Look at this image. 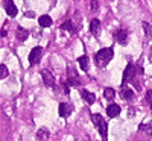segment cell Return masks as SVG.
Listing matches in <instances>:
<instances>
[{"instance_id": "cell-1", "label": "cell", "mask_w": 152, "mask_h": 141, "mask_svg": "<svg viewBox=\"0 0 152 141\" xmlns=\"http://www.w3.org/2000/svg\"><path fill=\"white\" fill-rule=\"evenodd\" d=\"M113 56H114V50H113V47H105V49H100L99 52L94 55L96 65H97V67H100V68L107 67L108 64H110V61L113 59Z\"/></svg>"}, {"instance_id": "cell-2", "label": "cell", "mask_w": 152, "mask_h": 141, "mask_svg": "<svg viewBox=\"0 0 152 141\" xmlns=\"http://www.w3.org/2000/svg\"><path fill=\"white\" fill-rule=\"evenodd\" d=\"M91 121L102 137V141H108V123L105 121V118L100 114H91Z\"/></svg>"}, {"instance_id": "cell-3", "label": "cell", "mask_w": 152, "mask_h": 141, "mask_svg": "<svg viewBox=\"0 0 152 141\" xmlns=\"http://www.w3.org/2000/svg\"><path fill=\"white\" fill-rule=\"evenodd\" d=\"M137 74V68L134 67V64H128L123 71V84H128L129 81H132Z\"/></svg>"}, {"instance_id": "cell-4", "label": "cell", "mask_w": 152, "mask_h": 141, "mask_svg": "<svg viewBox=\"0 0 152 141\" xmlns=\"http://www.w3.org/2000/svg\"><path fill=\"white\" fill-rule=\"evenodd\" d=\"M72 112H73V106L70 103H59V106H58L59 117L67 118V117H70V115H72Z\"/></svg>"}, {"instance_id": "cell-5", "label": "cell", "mask_w": 152, "mask_h": 141, "mask_svg": "<svg viewBox=\"0 0 152 141\" xmlns=\"http://www.w3.org/2000/svg\"><path fill=\"white\" fill-rule=\"evenodd\" d=\"M41 55H43V49L41 47H34L29 53V64L31 65H35V64L40 61Z\"/></svg>"}, {"instance_id": "cell-6", "label": "cell", "mask_w": 152, "mask_h": 141, "mask_svg": "<svg viewBox=\"0 0 152 141\" xmlns=\"http://www.w3.org/2000/svg\"><path fill=\"white\" fill-rule=\"evenodd\" d=\"M3 6H5V11H6V14L9 17H15L18 14L17 6H15V3L12 2V0H3Z\"/></svg>"}, {"instance_id": "cell-7", "label": "cell", "mask_w": 152, "mask_h": 141, "mask_svg": "<svg viewBox=\"0 0 152 141\" xmlns=\"http://www.w3.org/2000/svg\"><path fill=\"white\" fill-rule=\"evenodd\" d=\"M41 76H43V81H44V85L46 86L52 88L55 85V78H53V74L50 73L49 70H43L41 71Z\"/></svg>"}, {"instance_id": "cell-8", "label": "cell", "mask_w": 152, "mask_h": 141, "mask_svg": "<svg viewBox=\"0 0 152 141\" xmlns=\"http://www.w3.org/2000/svg\"><path fill=\"white\" fill-rule=\"evenodd\" d=\"M120 94H122V99L123 100H132L134 99V91H132V89L128 86V85H126V84H123L122 85V88H120Z\"/></svg>"}, {"instance_id": "cell-9", "label": "cell", "mask_w": 152, "mask_h": 141, "mask_svg": "<svg viewBox=\"0 0 152 141\" xmlns=\"http://www.w3.org/2000/svg\"><path fill=\"white\" fill-rule=\"evenodd\" d=\"M116 41L119 44H122V46L128 44V32H126L125 29H119L116 32Z\"/></svg>"}, {"instance_id": "cell-10", "label": "cell", "mask_w": 152, "mask_h": 141, "mask_svg": "<svg viewBox=\"0 0 152 141\" xmlns=\"http://www.w3.org/2000/svg\"><path fill=\"white\" fill-rule=\"evenodd\" d=\"M120 106L119 105H116V103H110L108 106H107V114H108V117H117V115L120 114Z\"/></svg>"}, {"instance_id": "cell-11", "label": "cell", "mask_w": 152, "mask_h": 141, "mask_svg": "<svg viewBox=\"0 0 152 141\" xmlns=\"http://www.w3.org/2000/svg\"><path fill=\"white\" fill-rule=\"evenodd\" d=\"M81 96H82L84 102H85V103H88V105H93L94 102H96V96L93 93H88L87 89H81Z\"/></svg>"}, {"instance_id": "cell-12", "label": "cell", "mask_w": 152, "mask_h": 141, "mask_svg": "<svg viewBox=\"0 0 152 141\" xmlns=\"http://www.w3.org/2000/svg\"><path fill=\"white\" fill-rule=\"evenodd\" d=\"M67 84H69L70 86H78V85H81L79 76L76 74L75 71H70V73H69V76H67Z\"/></svg>"}, {"instance_id": "cell-13", "label": "cell", "mask_w": 152, "mask_h": 141, "mask_svg": "<svg viewBox=\"0 0 152 141\" xmlns=\"http://www.w3.org/2000/svg\"><path fill=\"white\" fill-rule=\"evenodd\" d=\"M90 32L94 36H99V33H100V21L97 18H93L91 20V23H90Z\"/></svg>"}, {"instance_id": "cell-14", "label": "cell", "mask_w": 152, "mask_h": 141, "mask_svg": "<svg viewBox=\"0 0 152 141\" xmlns=\"http://www.w3.org/2000/svg\"><path fill=\"white\" fill-rule=\"evenodd\" d=\"M38 23H40L41 28H49V26H52V18L49 15H41L38 18Z\"/></svg>"}, {"instance_id": "cell-15", "label": "cell", "mask_w": 152, "mask_h": 141, "mask_svg": "<svg viewBox=\"0 0 152 141\" xmlns=\"http://www.w3.org/2000/svg\"><path fill=\"white\" fill-rule=\"evenodd\" d=\"M37 138L40 141H46L49 140V129H46V127H41V129H38L37 132Z\"/></svg>"}, {"instance_id": "cell-16", "label": "cell", "mask_w": 152, "mask_h": 141, "mask_svg": "<svg viewBox=\"0 0 152 141\" xmlns=\"http://www.w3.org/2000/svg\"><path fill=\"white\" fill-rule=\"evenodd\" d=\"M61 29H66V31H69V32H72V33H75L76 31H78V29L75 28L73 21H70V20H67V21L62 23V24H61Z\"/></svg>"}, {"instance_id": "cell-17", "label": "cell", "mask_w": 152, "mask_h": 141, "mask_svg": "<svg viewBox=\"0 0 152 141\" xmlns=\"http://www.w3.org/2000/svg\"><path fill=\"white\" fill-rule=\"evenodd\" d=\"M28 36H29V32L26 29H23V28H18L17 29V38H18V41H26Z\"/></svg>"}, {"instance_id": "cell-18", "label": "cell", "mask_w": 152, "mask_h": 141, "mask_svg": "<svg viewBox=\"0 0 152 141\" xmlns=\"http://www.w3.org/2000/svg\"><path fill=\"white\" fill-rule=\"evenodd\" d=\"M78 64H79V67L82 71H87L88 70V58L87 56H79L78 58Z\"/></svg>"}, {"instance_id": "cell-19", "label": "cell", "mask_w": 152, "mask_h": 141, "mask_svg": "<svg viewBox=\"0 0 152 141\" xmlns=\"http://www.w3.org/2000/svg\"><path fill=\"white\" fill-rule=\"evenodd\" d=\"M114 96H116V91H114L113 88H110V86H108V88H105V89H104V97H105L107 100H110V102H111V100L114 99Z\"/></svg>"}, {"instance_id": "cell-20", "label": "cell", "mask_w": 152, "mask_h": 141, "mask_svg": "<svg viewBox=\"0 0 152 141\" xmlns=\"http://www.w3.org/2000/svg\"><path fill=\"white\" fill-rule=\"evenodd\" d=\"M142 24H143V29H145V33H146V36H148V40L152 41V26H151L149 23H146V21H143Z\"/></svg>"}, {"instance_id": "cell-21", "label": "cell", "mask_w": 152, "mask_h": 141, "mask_svg": "<svg viewBox=\"0 0 152 141\" xmlns=\"http://www.w3.org/2000/svg\"><path fill=\"white\" fill-rule=\"evenodd\" d=\"M138 129L145 131L149 137H152V123H149V124H140V126H138Z\"/></svg>"}, {"instance_id": "cell-22", "label": "cell", "mask_w": 152, "mask_h": 141, "mask_svg": "<svg viewBox=\"0 0 152 141\" xmlns=\"http://www.w3.org/2000/svg\"><path fill=\"white\" fill-rule=\"evenodd\" d=\"M5 78H8V67L5 64H2L0 65V79H5Z\"/></svg>"}, {"instance_id": "cell-23", "label": "cell", "mask_w": 152, "mask_h": 141, "mask_svg": "<svg viewBox=\"0 0 152 141\" xmlns=\"http://www.w3.org/2000/svg\"><path fill=\"white\" fill-rule=\"evenodd\" d=\"M146 102L149 103L151 111H152V91H148V93H146Z\"/></svg>"}, {"instance_id": "cell-24", "label": "cell", "mask_w": 152, "mask_h": 141, "mask_svg": "<svg viewBox=\"0 0 152 141\" xmlns=\"http://www.w3.org/2000/svg\"><path fill=\"white\" fill-rule=\"evenodd\" d=\"M62 89H64V93L66 94H69L70 93V89H69V84L66 82V84H62Z\"/></svg>"}, {"instance_id": "cell-25", "label": "cell", "mask_w": 152, "mask_h": 141, "mask_svg": "<svg viewBox=\"0 0 152 141\" xmlns=\"http://www.w3.org/2000/svg\"><path fill=\"white\" fill-rule=\"evenodd\" d=\"M97 6H99V5H97V0H91V9H93V11H96V9H97Z\"/></svg>"}, {"instance_id": "cell-26", "label": "cell", "mask_w": 152, "mask_h": 141, "mask_svg": "<svg viewBox=\"0 0 152 141\" xmlns=\"http://www.w3.org/2000/svg\"><path fill=\"white\" fill-rule=\"evenodd\" d=\"M24 17H34V12H26V14H24Z\"/></svg>"}, {"instance_id": "cell-27", "label": "cell", "mask_w": 152, "mask_h": 141, "mask_svg": "<svg viewBox=\"0 0 152 141\" xmlns=\"http://www.w3.org/2000/svg\"><path fill=\"white\" fill-rule=\"evenodd\" d=\"M8 35V32H6V29H2V36H6Z\"/></svg>"}]
</instances>
